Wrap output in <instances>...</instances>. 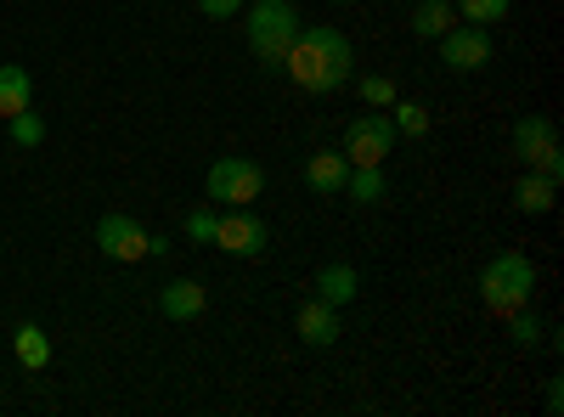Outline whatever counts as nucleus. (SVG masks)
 <instances>
[{
  "mask_svg": "<svg viewBox=\"0 0 564 417\" xmlns=\"http://www.w3.org/2000/svg\"><path fill=\"white\" fill-rule=\"evenodd\" d=\"M282 74H289L300 90H311V97H334V90L356 74V52H350V40L339 29L311 23V29L294 34L289 57H282Z\"/></svg>",
  "mask_w": 564,
  "mask_h": 417,
  "instance_id": "1",
  "label": "nucleus"
},
{
  "mask_svg": "<svg viewBox=\"0 0 564 417\" xmlns=\"http://www.w3.org/2000/svg\"><path fill=\"white\" fill-rule=\"evenodd\" d=\"M502 321H508L513 344H542V321L531 316V305H525V310H513V316H502Z\"/></svg>",
  "mask_w": 564,
  "mask_h": 417,
  "instance_id": "22",
  "label": "nucleus"
},
{
  "mask_svg": "<svg viewBox=\"0 0 564 417\" xmlns=\"http://www.w3.org/2000/svg\"><path fill=\"white\" fill-rule=\"evenodd\" d=\"M327 7H356V0H327Z\"/></svg>",
  "mask_w": 564,
  "mask_h": 417,
  "instance_id": "27",
  "label": "nucleus"
},
{
  "mask_svg": "<svg viewBox=\"0 0 564 417\" xmlns=\"http://www.w3.org/2000/svg\"><path fill=\"white\" fill-rule=\"evenodd\" d=\"M204 193H209V204L249 209V204L265 193V169H260L254 158H243V153H226V158H215V164H209Z\"/></svg>",
  "mask_w": 564,
  "mask_h": 417,
  "instance_id": "4",
  "label": "nucleus"
},
{
  "mask_svg": "<svg viewBox=\"0 0 564 417\" xmlns=\"http://www.w3.org/2000/svg\"><path fill=\"white\" fill-rule=\"evenodd\" d=\"M7 135H12V147H40L45 142V119L34 108H23V113L7 119Z\"/></svg>",
  "mask_w": 564,
  "mask_h": 417,
  "instance_id": "21",
  "label": "nucleus"
},
{
  "mask_svg": "<svg viewBox=\"0 0 564 417\" xmlns=\"http://www.w3.org/2000/svg\"><path fill=\"white\" fill-rule=\"evenodd\" d=\"M97 249H102L108 260H119V265L148 260V226H141L135 215H124V209H113V215L97 220Z\"/></svg>",
  "mask_w": 564,
  "mask_h": 417,
  "instance_id": "7",
  "label": "nucleus"
},
{
  "mask_svg": "<svg viewBox=\"0 0 564 417\" xmlns=\"http://www.w3.org/2000/svg\"><path fill=\"white\" fill-rule=\"evenodd\" d=\"M531 294H536V265H531V254L502 249V254H491V260H486V271H480V299H486V310H491V316H513V310H525V305H531Z\"/></svg>",
  "mask_w": 564,
  "mask_h": 417,
  "instance_id": "2",
  "label": "nucleus"
},
{
  "mask_svg": "<svg viewBox=\"0 0 564 417\" xmlns=\"http://www.w3.org/2000/svg\"><path fill=\"white\" fill-rule=\"evenodd\" d=\"M159 310H164L170 321H193V316H204V283H193V276L170 283V288L159 294Z\"/></svg>",
  "mask_w": 564,
  "mask_h": 417,
  "instance_id": "14",
  "label": "nucleus"
},
{
  "mask_svg": "<svg viewBox=\"0 0 564 417\" xmlns=\"http://www.w3.org/2000/svg\"><path fill=\"white\" fill-rule=\"evenodd\" d=\"M406 23H412V34H417V40H441V34L457 23V12H452V0H417Z\"/></svg>",
  "mask_w": 564,
  "mask_h": 417,
  "instance_id": "15",
  "label": "nucleus"
},
{
  "mask_svg": "<svg viewBox=\"0 0 564 417\" xmlns=\"http://www.w3.org/2000/svg\"><path fill=\"white\" fill-rule=\"evenodd\" d=\"M198 12L220 23V18H238V12H243V0H198Z\"/></svg>",
  "mask_w": 564,
  "mask_h": 417,
  "instance_id": "25",
  "label": "nucleus"
},
{
  "mask_svg": "<svg viewBox=\"0 0 564 417\" xmlns=\"http://www.w3.org/2000/svg\"><path fill=\"white\" fill-rule=\"evenodd\" d=\"M23 108H34V79H29V68H23V63H0V119H12V113H23Z\"/></svg>",
  "mask_w": 564,
  "mask_h": 417,
  "instance_id": "12",
  "label": "nucleus"
},
{
  "mask_svg": "<svg viewBox=\"0 0 564 417\" xmlns=\"http://www.w3.org/2000/svg\"><path fill=\"white\" fill-rule=\"evenodd\" d=\"M390 108H395V119H390L395 135H412V142H417V135H430V108H423V102H401L395 97Z\"/></svg>",
  "mask_w": 564,
  "mask_h": 417,
  "instance_id": "20",
  "label": "nucleus"
},
{
  "mask_svg": "<svg viewBox=\"0 0 564 417\" xmlns=\"http://www.w3.org/2000/svg\"><path fill=\"white\" fill-rule=\"evenodd\" d=\"M547 411H553V417L564 411V389H558V384H547Z\"/></svg>",
  "mask_w": 564,
  "mask_h": 417,
  "instance_id": "26",
  "label": "nucleus"
},
{
  "mask_svg": "<svg viewBox=\"0 0 564 417\" xmlns=\"http://www.w3.org/2000/svg\"><path fill=\"white\" fill-rule=\"evenodd\" d=\"M508 7H513V0H452V12H457L463 23H475V29L502 23V18H508Z\"/></svg>",
  "mask_w": 564,
  "mask_h": 417,
  "instance_id": "19",
  "label": "nucleus"
},
{
  "mask_svg": "<svg viewBox=\"0 0 564 417\" xmlns=\"http://www.w3.org/2000/svg\"><path fill=\"white\" fill-rule=\"evenodd\" d=\"M441 63L452 74H475L491 63V29H475V23H452L441 34Z\"/></svg>",
  "mask_w": 564,
  "mask_h": 417,
  "instance_id": "9",
  "label": "nucleus"
},
{
  "mask_svg": "<svg viewBox=\"0 0 564 417\" xmlns=\"http://www.w3.org/2000/svg\"><path fill=\"white\" fill-rule=\"evenodd\" d=\"M181 231H186L193 243H209V238H215V204H209V209H193V215L181 220Z\"/></svg>",
  "mask_w": 564,
  "mask_h": 417,
  "instance_id": "24",
  "label": "nucleus"
},
{
  "mask_svg": "<svg viewBox=\"0 0 564 417\" xmlns=\"http://www.w3.org/2000/svg\"><path fill=\"white\" fill-rule=\"evenodd\" d=\"M300 12H294V0H254L249 18H243V34H249V52L260 57V68L282 74V57H289V45L300 34Z\"/></svg>",
  "mask_w": 564,
  "mask_h": 417,
  "instance_id": "3",
  "label": "nucleus"
},
{
  "mask_svg": "<svg viewBox=\"0 0 564 417\" xmlns=\"http://www.w3.org/2000/svg\"><path fill=\"white\" fill-rule=\"evenodd\" d=\"M12 350H18V361L29 366V373H45V366H52V339H45V328H34V321H23V328L12 333Z\"/></svg>",
  "mask_w": 564,
  "mask_h": 417,
  "instance_id": "17",
  "label": "nucleus"
},
{
  "mask_svg": "<svg viewBox=\"0 0 564 417\" xmlns=\"http://www.w3.org/2000/svg\"><path fill=\"white\" fill-rule=\"evenodd\" d=\"M361 102H367V108H390V102H395V79L367 74V79H361Z\"/></svg>",
  "mask_w": 564,
  "mask_h": 417,
  "instance_id": "23",
  "label": "nucleus"
},
{
  "mask_svg": "<svg viewBox=\"0 0 564 417\" xmlns=\"http://www.w3.org/2000/svg\"><path fill=\"white\" fill-rule=\"evenodd\" d=\"M553 193H558V180H553V175L525 169V180L513 187V204H520L525 215H547V209H553Z\"/></svg>",
  "mask_w": 564,
  "mask_h": 417,
  "instance_id": "16",
  "label": "nucleus"
},
{
  "mask_svg": "<svg viewBox=\"0 0 564 417\" xmlns=\"http://www.w3.org/2000/svg\"><path fill=\"white\" fill-rule=\"evenodd\" d=\"M345 193H350L356 204H379V198H384V164H350Z\"/></svg>",
  "mask_w": 564,
  "mask_h": 417,
  "instance_id": "18",
  "label": "nucleus"
},
{
  "mask_svg": "<svg viewBox=\"0 0 564 417\" xmlns=\"http://www.w3.org/2000/svg\"><path fill=\"white\" fill-rule=\"evenodd\" d=\"M513 153H520V164L525 169H542V175H564V164H558V130H553V119H542V113H525L520 124H513Z\"/></svg>",
  "mask_w": 564,
  "mask_h": 417,
  "instance_id": "5",
  "label": "nucleus"
},
{
  "mask_svg": "<svg viewBox=\"0 0 564 417\" xmlns=\"http://www.w3.org/2000/svg\"><path fill=\"white\" fill-rule=\"evenodd\" d=\"M294 328H300V339H305L311 350H327V344L339 339V310L311 294V299L300 305V316H294Z\"/></svg>",
  "mask_w": 564,
  "mask_h": 417,
  "instance_id": "10",
  "label": "nucleus"
},
{
  "mask_svg": "<svg viewBox=\"0 0 564 417\" xmlns=\"http://www.w3.org/2000/svg\"><path fill=\"white\" fill-rule=\"evenodd\" d=\"M311 288H316V299H327L334 310H345V305L356 299V288H361V276H356V265H322Z\"/></svg>",
  "mask_w": 564,
  "mask_h": 417,
  "instance_id": "13",
  "label": "nucleus"
},
{
  "mask_svg": "<svg viewBox=\"0 0 564 417\" xmlns=\"http://www.w3.org/2000/svg\"><path fill=\"white\" fill-rule=\"evenodd\" d=\"M345 175H350V158H345V153H311V158H305V187L322 193V198L345 193Z\"/></svg>",
  "mask_w": 564,
  "mask_h": 417,
  "instance_id": "11",
  "label": "nucleus"
},
{
  "mask_svg": "<svg viewBox=\"0 0 564 417\" xmlns=\"http://www.w3.org/2000/svg\"><path fill=\"white\" fill-rule=\"evenodd\" d=\"M220 254H238V260H254L265 254V220L249 215V209H226L215 215V238H209Z\"/></svg>",
  "mask_w": 564,
  "mask_h": 417,
  "instance_id": "8",
  "label": "nucleus"
},
{
  "mask_svg": "<svg viewBox=\"0 0 564 417\" xmlns=\"http://www.w3.org/2000/svg\"><path fill=\"white\" fill-rule=\"evenodd\" d=\"M395 153V124L390 113H356L345 130V158L350 164H384Z\"/></svg>",
  "mask_w": 564,
  "mask_h": 417,
  "instance_id": "6",
  "label": "nucleus"
}]
</instances>
